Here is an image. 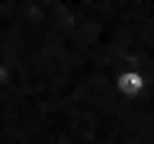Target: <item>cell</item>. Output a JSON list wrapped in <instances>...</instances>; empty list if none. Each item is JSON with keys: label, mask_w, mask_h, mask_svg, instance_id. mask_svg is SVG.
<instances>
[{"label": "cell", "mask_w": 154, "mask_h": 144, "mask_svg": "<svg viewBox=\"0 0 154 144\" xmlns=\"http://www.w3.org/2000/svg\"><path fill=\"white\" fill-rule=\"evenodd\" d=\"M112 86H116V96H119V99H138V96L148 90V80H144L141 70H119Z\"/></svg>", "instance_id": "1"}]
</instances>
